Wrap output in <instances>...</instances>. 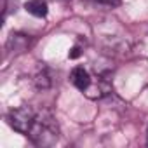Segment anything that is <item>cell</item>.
I'll list each match as a JSON object with an SVG mask.
<instances>
[{"mask_svg": "<svg viewBox=\"0 0 148 148\" xmlns=\"http://www.w3.org/2000/svg\"><path fill=\"white\" fill-rule=\"evenodd\" d=\"M37 146H52L59 138V125L51 110H42L37 113L33 127L26 134Z\"/></svg>", "mask_w": 148, "mask_h": 148, "instance_id": "cell-1", "label": "cell"}, {"mask_svg": "<svg viewBox=\"0 0 148 148\" xmlns=\"http://www.w3.org/2000/svg\"><path fill=\"white\" fill-rule=\"evenodd\" d=\"M37 119V112L33 110V106L30 105H21L18 108H12L7 115V120H9V125L21 132V134H28L30 129L33 127V122Z\"/></svg>", "mask_w": 148, "mask_h": 148, "instance_id": "cell-2", "label": "cell"}, {"mask_svg": "<svg viewBox=\"0 0 148 148\" xmlns=\"http://www.w3.org/2000/svg\"><path fill=\"white\" fill-rule=\"evenodd\" d=\"M112 92V84L108 82V79L105 77H96L91 80L89 87L84 91V94L89 98V99H101L105 96H108Z\"/></svg>", "mask_w": 148, "mask_h": 148, "instance_id": "cell-3", "label": "cell"}, {"mask_svg": "<svg viewBox=\"0 0 148 148\" xmlns=\"http://www.w3.org/2000/svg\"><path fill=\"white\" fill-rule=\"evenodd\" d=\"M28 47H30V37L23 35V33H11V37L7 38V44H5V49L14 56L23 54L25 51H28Z\"/></svg>", "mask_w": 148, "mask_h": 148, "instance_id": "cell-4", "label": "cell"}, {"mask_svg": "<svg viewBox=\"0 0 148 148\" xmlns=\"http://www.w3.org/2000/svg\"><path fill=\"white\" fill-rule=\"evenodd\" d=\"M70 80H71V84L75 86L79 91H82V92H84V91L89 87V84H91L92 77L89 75V71H87L84 66H77V68H73L71 75H70Z\"/></svg>", "mask_w": 148, "mask_h": 148, "instance_id": "cell-5", "label": "cell"}, {"mask_svg": "<svg viewBox=\"0 0 148 148\" xmlns=\"http://www.w3.org/2000/svg\"><path fill=\"white\" fill-rule=\"evenodd\" d=\"M33 84H35V87L38 91H47L51 87L52 80H51V73H49L47 66H44V64L38 66V70L35 71V75H33Z\"/></svg>", "mask_w": 148, "mask_h": 148, "instance_id": "cell-6", "label": "cell"}, {"mask_svg": "<svg viewBox=\"0 0 148 148\" xmlns=\"http://www.w3.org/2000/svg\"><path fill=\"white\" fill-rule=\"evenodd\" d=\"M25 9L28 14H32L35 18H45L49 12V5L45 0H28L25 4Z\"/></svg>", "mask_w": 148, "mask_h": 148, "instance_id": "cell-7", "label": "cell"}, {"mask_svg": "<svg viewBox=\"0 0 148 148\" xmlns=\"http://www.w3.org/2000/svg\"><path fill=\"white\" fill-rule=\"evenodd\" d=\"M80 54H82V47H80V45H73V47L70 49V52H68V58H70V59H77Z\"/></svg>", "mask_w": 148, "mask_h": 148, "instance_id": "cell-8", "label": "cell"}]
</instances>
